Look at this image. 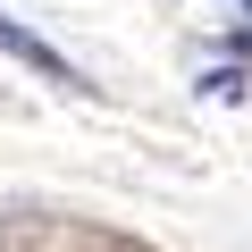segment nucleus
I'll return each instance as SVG.
<instances>
[{
    "instance_id": "nucleus-2",
    "label": "nucleus",
    "mask_w": 252,
    "mask_h": 252,
    "mask_svg": "<svg viewBox=\"0 0 252 252\" xmlns=\"http://www.w3.org/2000/svg\"><path fill=\"white\" fill-rule=\"evenodd\" d=\"M244 9H252V0H244Z\"/></svg>"
},
{
    "instance_id": "nucleus-1",
    "label": "nucleus",
    "mask_w": 252,
    "mask_h": 252,
    "mask_svg": "<svg viewBox=\"0 0 252 252\" xmlns=\"http://www.w3.org/2000/svg\"><path fill=\"white\" fill-rule=\"evenodd\" d=\"M0 51H17V59H34V67H42L51 84H76V67H67V59H59V51H51L42 34H26V26H9V17H0Z\"/></svg>"
}]
</instances>
